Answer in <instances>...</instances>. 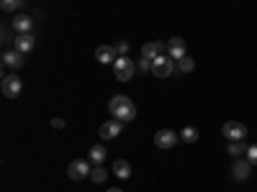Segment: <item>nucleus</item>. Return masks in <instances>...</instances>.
Listing matches in <instances>:
<instances>
[{
	"mask_svg": "<svg viewBox=\"0 0 257 192\" xmlns=\"http://www.w3.org/2000/svg\"><path fill=\"white\" fill-rule=\"evenodd\" d=\"M108 113H111L116 120L128 123V120H134V118H137V105H134L132 98L116 95V98H111V102H108Z\"/></svg>",
	"mask_w": 257,
	"mask_h": 192,
	"instance_id": "obj_1",
	"label": "nucleus"
},
{
	"mask_svg": "<svg viewBox=\"0 0 257 192\" xmlns=\"http://www.w3.org/2000/svg\"><path fill=\"white\" fill-rule=\"evenodd\" d=\"M113 74L118 82H128L134 74H137V62H132L128 56H118L113 62Z\"/></svg>",
	"mask_w": 257,
	"mask_h": 192,
	"instance_id": "obj_2",
	"label": "nucleus"
},
{
	"mask_svg": "<svg viewBox=\"0 0 257 192\" xmlns=\"http://www.w3.org/2000/svg\"><path fill=\"white\" fill-rule=\"evenodd\" d=\"M90 172H93L90 159H75V162L67 166V174H70V180H75V182H80V180H90Z\"/></svg>",
	"mask_w": 257,
	"mask_h": 192,
	"instance_id": "obj_3",
	"label": "nucleus"
},
{
	"mask_svg": "<svg viewBox=\"0 0 257 192\" xmlns=\"http://www.w3.org/2000/svg\"><path fill=\"white\" fill-rule=\"evenodd\" d=\"M175 72V59L173 56H157V59H152V74L155 77H170Z\"/></svg>",
	"mask_w": 257,
	"mask_h": 192,
	"instance_id": "obj_4",
	"label": "nucleus"
},
{
	"mask_svg": "<svg viewBox=\"0 0 257 192\" xmlns=\"http://www.w3.org/2000/svg\"><path fill=\"white\" fill-rule=\"evenodd\" d=\"M221 134H224V138H229V141H244V138H247V128H244V123H239V120H226L224 128H221Z\"/></svg>",
	"mask_w": 257,
	"mask_h": 192,
	"instance_id": "obj_5",
	"label": "nucleus"
},
{
	"mask_svg": "<svg viewBox=\"0 0 257 192\" xmlns=\"http://www.w3.org/2000/svg\"><path fill=\"white\" fill-rule=\"evenodd\" d=\"M21 90H24V82H21V77H16V74H6L3 77V95L6 98H18L21 95Z\"/></svg>",
	"mask_w": 257,
	"mask_h": 192,
	"instance_id": "obj_6",
	"label": "nucleus"
},
{
	"mask_svg": "<svg viewBox=\"0 0 257 192\" xmlns=\"http://www.w3.org/2000/svg\"><path fill=\"white\" fill-rule=\"evenodd\" d=\"M249 172H252V164L247 159H234V164H231V177L234 180H237V182H247Z\"/></svg>",
	"mask_w": 257,
	"mask_h": 192,
	"instance_id": "obj_7",
	"label": "nucleus"
},
{
	"mask_svg": "<svg viewBox=\"0 0 257 192\" xmlns=\"http://www.w3.org/2000/svg\"><path fill=\"white\" fill-rule=\"evenodd\" d=\"M178 141H180V134L170 131V128H162V131H157V136H155V144L160 148H173Z\"/></svg>",
	"mask_w": 257,
	"mask_h": 192,
	"instance_id": "obj_8",
	"label": "nucleus"
},
{
	"mask_svg": "<svg viewBox=\"0 0 257 192\" xmlns=\"http://www.w3.org/2000/svg\"><path fill=\"white\" fill-rule=\"evenodd\" d=\"M121 131H123V123L121 120H105L103 126H100V138H105V141H111V138H118L121 136Z\"/></svg>",
	"mask_w": 257,
	"mask_h": 192,
	"instance_id": "obj_9",
	"label": "nucleus"
},
{
	"mask_svg": "<svg viewBox=\"0 0 257 192\" xmlns=\"http://www.w3.org/2000/svg\"><path fill=\"white\" fill-rule=\"evenodd\" d=\"M13 46H16V52H21V54H29V52H34V46H36V36H34V34H18L16 41H13Z\"/></svg>",
	"mask_w": 257,
	"mask_h": 192,
	"instance_id": "obj_10",
	"label": "nucleus"
},
{
	"mask_svg": "<svg viewBox=\"0 0 257 192\" xmlns=\"http://www.w3.org/2000/svg\"><path fill=\"white\" fill-rule=\"evenodd\" d=\"M165 52H167V44H162V41H147L142 46V56H147V59H157Z\"/></svg>",
	"mask_w": 257,
	"mask_h": 192,
	"instance_id": "obj_11",
	"label": "nucleus"
},
{
	"mask_svg": "<svg viewBox=\"0 0 257 192\" xmlns=\"http://www.w3.org/2000/svg\"><path fill=\"white\" fill-rule=\"evenodd\" d=\"M167 56H173L175 62L185 56V41L180 36H173V38L167 41Z\"/></svg>",
	"mask_w": 257,
	"mask_h": 192,
	"instance_id": "obj_12",
	"label": "nucleus"
},
{
	"mask_svg": "<svg viewBox=\"0 0 257 192\" xmlns=\"http://www.w3.org/2000/svg\"><path fill=\"white\" fill-rule=\"evenodd\" d=\"M13 31L16 34H31L34 31V18L31 16H13Z\"/></svg>",
	"mask_w": 257,
	"mask_h": 192,
	"instance_id": "obj_13",
	"label": "nucleus"
},
{
	"mask_svg": "<svg viewBox=\"0 0 257 192\" xmlns=\"http://www.w3.org/2000/svg\"><path fill=\"white\" fill-rule=\"evenodd\" d=\"M95 56H98L100 64H113V62L118 59V52H116L113 46H108V44H103V46L95 49Z\"/></svg>",
	"mask_w": 257,
	"mask_h": 192,
	"instance_id": "obj_14",
	"label": "nucleus"
},
{
	"mask_svg": "<svg viewBox=\"0 0 257 192\" xmlns=\"http://www.w3.org/2000/svg\"><path fill=\"white\" fill-rule=\"evenodd\" d=\"M21 64H24V54H21V52L8 49V52L3 54V67H8V70H18Z\"/></svg>",
	"mask_w": 257,
	"mask_h": 192,
	"instance_id": "obj_15",
	"label": "nucleus"
},
{
	"mask_svg": "<svg viewBox=\"0 0 257 192\" xmlns=\"http://www.w3.org/2000/svg\"><path fill=\"white\" fill-rule=\"evenodd\" d=\"M113 174L118 180H128V177H132V164H128L126 159H116L113 162Z\"/></svg>",
	"mask_w": 257,
	"mask_h": 192,
	"instance_id": "obj_16",
	"label": "nucleus"
},
{
	"mask_svg": "<svg viewBox=\"0 0 257 192\" xmlns=\"http://www.w3.org/2000/svg\"><path fill=\"white\" fill-rule=\"evenodd\" d=\"M108 156V152H105V146L103 144H93L90 146V152H88V159L93 162V164H103V159Z\"/></svg>",
	"mask_w": 257,
	"mask_h": 192,
	"instance_id": "obj_17",
	"label": "nucleus"
},
{
	"mask_svg": "<svg viewBox=\"0 0 257 192\" xmlns=\"http://www.w3.org/2000/svg\"><path fill=\"white\" fill-rule=\"evenodd\" d=\"M229 156H234V159H242L244 154H247V144L244 141H229Z\"/></svg>",
	"mask_w": 257,
	"mask_h": 192,
	"instance_id": "obj_18",
	"label": "nucleus"
},
{
	"mask_svg": "<svg viewBox=\"0 0 257 192\" xmlns=\"http://www.w3.org/2000/svg\"><path fill=\"white\" fill-rule=\"evenodd\" d=\"M180 141H185V144H196V141H198V128H196V126L183 128V131H180Z\"/></svg>",
	"mask_w": 257,
	"mask_h": 192,
	"instance_id": "obj_19",
	"label": "nucleus"
},
{
	"mask_svg": "<svg viewBox=\"0 0 257 192\" xmlns=\"http://www.w3.org/2000/svg\"><path fill=\"white\" fill-rule=\"evenodd\" d=\"M175 70H178V72H183V74H188V72L196 70V62H193L190 56H183V59H178V62H175Z\"/></svg>",
	"mask_w": 257,
	"mask_h": 192,
	"instance_id": "obj_20",
	"label": "nucleus"
},
{
	"mask_svg": "<svg viewBox=\"0 0 257 192\" xmlns=\"http://www.w3.org/2000/svg\"><path fill=\"white\" fill-rule=\"evenodd\" d=\"M105 177H108V174H105V169H103L100 164H95L93 172H90V180H93L95 184H100V182H105Z\"/></svg>",
	"mask_w": 257,
	"mask_h": 192,
	"instance_id": "obj_21",
	"label": "nucleus"
},
{
	"mask_svg": "<svg viewBox=\"0 0 257 192\" xmlns=\"http://www.w3.org/2000/svg\"><path fill=\"white\" fill-rule=\"evenodd\" d=\"M24 3V0H0V8H3V13H16V8Z\"/></svg>",
	"mask_w": 257,
	"mask_h": 192,
	"instance_id": "obj_22",
	"label": "nucleus"
},
{
	"mask_svg": "<svg viewBox=\"0 0 257 192\" xmlns=\"http://www.w3.org/2000/svg\"><path fill=\"white\" fill-rule=\"evenodd\" d=\"M244 159H247L252 166H257V144H249V146H247V154H244Z\"/></svg>",
	"mask_w": 257,
	"mask_h": 192,
	"instance_id": "obj_23",
	"label": "nucleus"
},
{
	"mask_svg": "<svg viewBox=\"0 0 257 192\" xmlns=\"http://www.w3.org/2000/svg\"><path fill=\"white\" fill-rule=\"evenodd\" d=\"M137 70H139V72H149V74H152V59L142 56V59L137 62Z\"/></svg>",
	"mask_w": 257,
	"mask_h": 192,
	"instance_id": "obj_24",
	"label": "nucleus"
},
{
	"mask_svg": "<svg viewBox=\"0 0 257 192\" xmlns=\"http://www.w3.org/2000/svg\"><path fill=\"white\" fill-rule=\"evenodd\" d=\"M113 49L118 52V56H126L128 54V41H118V44H113Z\"/></svg>",
	"mask_w": 257,
	"mask_h": 192,
	"instance_id": "obj_25",
	"label": "nucleus"
},
{
	"mask_svg": "<svg viewBox=\"0 0 257 192\" xmlns=\"http://www.w3.org/2000/svg\"><path fill=\"white\" fill-rule=\"evenodd\" d=\"M52 128H64V120L62 118H52Z\"/></svg>",
	"mask_w": 257,
	"mask_h": 192,
	"instance_id": "obj_26",
	"label": "nucleus"
},
{
	"mask_svg": "<svg viewBox=\"0 0 257 192\" xmlns=\"http://www.w3.org/2000/svg\"><path fill=\"white\" fill-rule=\"evenodd\" d=\"M105 192H121V190L118 187H111V190H105Z\"/></svg>",
	"mask_w": 257,
	"mask_h": 192,
	"instance_id": "obj_27",
	"label": "nucleus"
}]
</instances>
